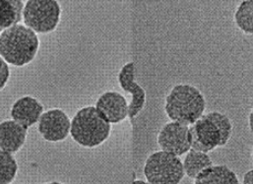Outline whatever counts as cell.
I'll use <instances>...</instances> for the list:
<instances>
[{
    "label": "cell",
    "instance_id": "9a60e30c",
    "mask_svg": "<svg viewBox=\"0 0 253 184\" xmlns=\"http://www.w3.org/2000/svg\"><path fill=\"white\" fill-rule=\"evenodd\" d=\"M213 166L211 158L207 153L190 149L184 159L183 169L184 174L189 178L195 180L203 171Z\"/></svg>",
    "mask_w": 253,
    "mask_h": 184
},
{
    "label": "cell",
    "instance_id": "30bf717a",
    "mask_svg": "<svg viewBox=\"0 0 253 184\" xmlns=\"http://www.w3.org/2000/svg\"><path fill=\"white\" fill-rule=\"evenodd\" d=\"M96 110L109 123H120L128 116L126 99L118 92L104 93L96 103Z\"/></svg>",
    "mask_w": 253,
    "mask_h": 184
},
{
    "label": "cell",
    "instance_id": "7c38bea8",
    "mask_svg": "<svg viewBox=\"0 0 253 184\" xmlns=\"http://www.w3.org/2000/svg\"><path fill=\"white\" fill-rule=\"evenodd\" d=\"M28 129L14 120H5L0 123V150L16 154L24 146Z\"/></svg>",
    "mask_w": 253,
    "mask_h": 184
},
{
    "label": "cell",
    "instance_id": "5b68a950",
    "mask_svg": "<svg viewBox=\"0 0 253 184\" xmlns=\"http://www.w3.org/2000/svg\"><path fill=\"white\" fill-rule=\"evenodd\" d=\"M144 175L150 184H179L185 174L183 163L178 157L160 151L149 156Z\"/></svg>",
    "mask_w": 253,
    "mask_h": 184
},
{
    "label": "cell",
    "instance_id": "8fae6325",
    "mask_svg": "<svg viewBox=\"0 0 253 184\" xmlns=\"http://www.w3.org/2000/svg\"><path fill=\"white\" fill-rule=\"evenodd\" d=\"M42 113V105L37 99L30 96H25L17 100L10 110L12 120L27 129L36 124Z\"/></svg>",
    "mask_w": 253,
    "mask_h": 184
},
{
    "label": "cell",
    "instance_id": "d6986e66",
    "mask_svg": "<svg viewBox=\"0 0 253 184\" xmlns=\"http://www.w3.org/2000/svg\"><path fill=\"white\" fill-rule=\"evenodd\" d=\"M243 184H253V170L248 172L245 177H244V181Z\"/></svg>",
    "mask_w": 253,
    "mask_h": 184
},
{
    "label": "cell",
    "instance_id": "ba28073f",
    "mask_svg": "<svg viewBox=\"0 0 253 184\" xmlns=\"http://www.w3.org/2000/svg\"><path fill=\"white\" fill-rule=\"evenodd\" d=\"M71 120L67 114L58 109L43 112L38 121V131L47 142L64 141L69 133Z\"/></svg>",
    "mask_w": 253,
    "mask_h": 184
},
{
    "label": "cell",
    "instance_id": "e0dca14e",
    "mask_svg": "<svg viewBox=\"0 0 253 184\" xmlns=\"http://www.w3.org/2000/svg\"><path fill=\"white\" fill-rule=\"evenodd\" d=\"M18 173V164L13 155L0 150V184H10Z\"/></svg>",
    "mask_w": 253,
    "mask_h": 184
},
{
    "label": "cell",
    "instance_id": "ffe728a7",
    "mask_svg": "<svg viewBox=\"0 0 253 184\" xmlns=\"http://www.w3.org/2000/svg\"><path fill=\"white\" fill-rule=\"evenodd\" d=\"M250 127H251V130L253 132V110L250 114Z\"/></svg>",
    "mask_w": 253,
    "mask_h": 184
},
{
    "label": "cell",
    "instance_id": "7402d4cb",
    "mask_svg": "<svg viewBox=\"0 0 253 184\" xmlns=\"http://www.w3.org/2000/svg\"><path fill=\"white\" fill-rule=\"evenodd\" d=\"M60 184V183H56V182H53V183H48V184Z\"/></svg>",
    "mask_w": 253,
    "mask_h": 184
},
{
    "label": "cell",
    "instance_id": "4fadbf2b",
    "mask_svg": "<svg viewBox=\"0 0 253 184\" xmlns=\"http://www.w3.org/2000/svg\"><path fill=\"white\" fill-rule=\"evenodd\" d=\"M194 184H240L237 175L227 166H212L203 171Z\"/></svg>",
    "mask_w": 253,
    "mask_h": 184
},
{
    "label": "cell",
    "instance_id": "6da1fadb",
    "mask_svg": "<svg viewBox=\"0 0 253 184\" xmlns=\"http://www.w3.org/2000/svg\"><path fill=\"white\" fill-rule=\"evenodd\" d=\"M233 132L231 119L218 111L202 115L189 127L191 148L203 153L225 146Z\"/></svg>",
    "mask_w": 253,
    "mask_h": 184
},
{
    "label": "cell",
    "instance_id": "5bb4252c",
    "mask_svg": "<svg viewBox=\"0 0 253 184\" xmlns=\"http://www.w3.org/2000/svg\"><path fill=\"white\" fill-rule=\"evenodd\" d=\"M24 6L20 0H0V33L19 24Z\"/></svg>",
    "mask_w": 253,
    "mask_h": 184
},
{
    "label": "cell",
    "instance_id": "8992f818",
    "mask_svg": "<svg viewBox=\"0 0 253 184\" xmlns=\"http://www.w3.org/2000/svg\"><path fill=\"white\" fill-rule=\"evenodd\" d=\"M61 8L55 0H29L23 10L26 27L36 34H49L57 28Z\"/></svg>",
    "mask_w": 253,
    "mask_h": 184
},
{
    "label": "cell",
    "instance_id": "2e32d148",
    "mask_svg": "<svg viewBox=\"0 0 253 184\" xmlns=\"http://www.w3.org/2000/svg\"><path fill=\"white\" fill-rule=\"evenodd\" d=\"M237 26L246 34H253V0L243 1L235 14Z\"/></svg>",
    "mask_w": 253,
    "mask_h": 184
},
{
    "label": "cell",
    "instance_id": "44dd1931",
    "mask_svg": "<svg viewBox=\"0 0 253 184\" xmlns=\"http://www.w3.org/2000/svg\"><path fill=\"white\" fill-rule=\"evenodd\" d=\"M133 184H150L149 183H145V182H143V181H135Z\"/></svg>",
    "mask_w": 253,
    "mask_h": 184
},
{
    "label": "cell",
    "instance_id": "9c48e42d",
    "mask_svg": "<svg viewBox=\"0 0 253 184\" xmlns=\"http://www.w3.org/2000/svg\"><path fill=\"white\" fill-rule=\"evenodd\" d=\"M121 88L131 94L132 100L128 105V116L133 119L143 110L146 103L145 90L135 82V66L133 62H128L119 74Z\"/></svg>",
    "mask_w": 253,
    "mask_h": 184
},
{
    "label": "cell",
    "instance_id": "ac0fdd59",
    "mask_svg": "<svg viewBox=\"0 0 253 184\" xmlns=\"http://www.w3.org/2000/svg\"><path fill=\"white\" fill-rule=\"evenodd\" d=\"M10 78V69L8 63L0 56V91L3 90Z\"/></svg>",
    "mask_w": 253,
    "mask_h": 184
},
{
    "label": "cell",
    "instance_id": "603a6c76",
    "mask_svg": "<svg viewBox=\"0 0 253 184\" xmlns=\"http://www.w3.org/2000/svg\"></svg>",
    "mask_w": 253,
    "mask_h": 184
},
{
    "label": "cell",
    "instance_id": "277c9868",
    "mask_svg": "<svg viewBox=\"0 0 253 184\" xmlns=\"http://www.w3.org/2000/svg\"><path fill=\"white\" fill-rule=\"evenodd\" d=\"M112 125L106 121L95 107H86L77 111L71 120L72 139L85 148H96L108 140Z\"/></svg>",
    "mask_w": 253,
    "mask_h": 184
},
{
    "label": "cell",
    "instance_id": "3957f363",
    "mask_svg": "<svg viewBox=\"0 0 253 184\" xmlns=\"http://www.w3.org/2000/svg\"><path fill=\"white\" fill-rule=\"evenodd\" d=\"M205 106L204 96L198 89L180 84L174 86L167 97L165 110L172 121L189 126L203 115Z\"/></svg>",
    "mask_w": 253,
    "mask_h": 184
},
{
    "label": "cell",
    "instance_id": "52a82bcc",
    "mask_svg": "<svg viewBox=\"0 0 253 184\" xmlns=\"http://www.w3.org/2000/svg\"><path fill=\"white\" fill-rule=\"evenodd\" d=\"M158 144L164 152L176 157L184 155L191 149L189 126L174 121L166 124L158 135Z\"/></svg>",
    "mask_w": 253,
    "mask_h": 184
},
{
    "label": "cell",
    "instance_id": "7a4b0ae2",
    "mask_svg": "<svg viewBox=\"0 0 253 184\" xmlns=\"http://www.w3.org/2000/svg\"><path fill=\"white\" fill-rule=\"evenodd\" d=\"M38 35L25 25H16L0 34V56L16 67L31 63L39 50Z\"/></svg>",
    "mask_w": 253,
    "mask_h": 184
}]
</instances>
